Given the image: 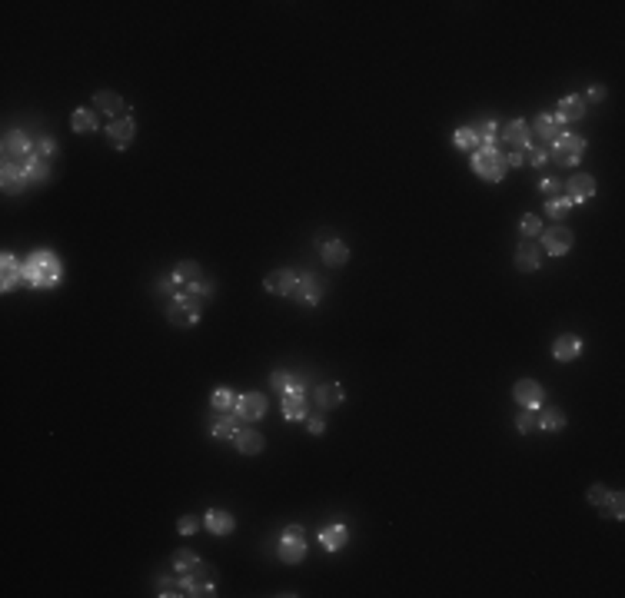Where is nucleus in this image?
I'll return each instance as SVG.
<instances>
[{"label":"nucleus","instance_id":"obj_3","mask_svg":"<svg viewBox=\"0 0 625 598\" xmlns=\"http://www.w3.org/2000/svg\"><path fill=\"white\" fill-rule=\"evenodd\" d=\"M203 299L200 296H193V293H183L177 296V299H170V306H166V319H170V326H180V329H190V326H196V319H200V313H203Z\"/></svg>","mask_w":625,"mask_h":598},{"label":"nucleus","instance_id":"obj_28","mask_svg":"<svg viewBox=\"0 0 625 598\" xmlns=\"http://www.w3.org/2000/svg\"><path fill=\"white\" fill-rule=\"evenodd\" d=\"M346 538H349L346 525H326V529L319 532V542H323L326 552H340V548L346 545Z\"/></svg>","mask_w":625,"mask_h":598},{"label":"nucleus","instance_id":"obj_33","mask_svg":"<svg viewBox=\"0 0 625 598\" xmlns=\"http://www.w3.org/2000/svg\"><path fill=\"white\" fill-rule=\"evenodd\" d=\"M20 166L27 170V177L34 179V183H43V179L51 177V163H47V160H40V156H34V153H30Z\"/></svg>","mask_w":625,"mask_h":598},{"label":"nucleus","instance_id":"obj_16","mask_svg":"<svg viewBox=\"0 0 625 598\" xmlns=\"http://www.w3.org/2000/svg\"><path fill=\"white\" fill-rule=\"evenodd\" d=\"M93 107H97L100 114L114 116V120H120V116H123V110H127L123 97H120V93H114V90H100V93L93 97Z\"/></svg>","mask_w":625,"mask_h":598},{"label":"nucleus","instance_id":"obj_45","mask_svg":"<svg viewBox=\"0 0 625 598\" xmlns=\"http://www.w3.org/2000/svg\"><path fill=\"white\" fill-rule=\"evenodd\" d=\"M605 505H609V515H612V519H625V496L622 492H609V502H605Z\"/></svg>","mask_w":625,"mask_h":598},{"label":"nucleus","instance_id":"obj_9","mask_svg":"<svg viewBox=\"0 0 625 598\" xmlns=\"http://www.w3.org/2000/svg\"><path fill=\"white\" fill-rule=\"evenodd\" d=\"M512 395H516V402L523 409H539L546 402V389H542L536 379H519L512 386Z\"/></svg>","mask_w":625,"mask_h":598},{"label":"nucleus","instance_id":"obj_8","mask_svg":"<svg viewBox=\"0 0 625 598\" xmlns=\"http://www.w3.org/2000/svg\"><path fill=\"white\" fill-rule=\"evenodd\" d=\"M572 243H575V236L569 226L542 229V246H546V253H552V256H565L572 250Z\"/></svg>","mask_w":625,"mask_h":598},{"label":"nucleus","instance_id":"obj_24","mask_svg":"<svg viewBox=\"0 0 625 598\" xmlns=\"http://www.w3.org/2000/svg\"><path fill=\"white\" fill-rule=\"evenodd\" d=\"M97 127H100V116H97V110H90V107H80V110H74V116H70V130H74V133H93Z\"/></svg>","mask_w":625,"mask_h":598},{"label":"nucleus","instance_id":"obj_26","mask_svg":"<svg viewBox=\"0 0 625 598\" xmlns=\"http://www.w3.org/2000/svg\"><path fill=\"white\" fill-rule=\"evenodd\" d=\"M323 263H326V266H346V263H349V246H346L343 240H332V243H326V246H323Z\"/></svg>","mask_w":625,"mask_h":598},{"label":"nucleus","instance_id":"obj_50","mask_svg":"<svg viewBox=\"0 0 625 598\" xmlns=\"http://www.w3.org/2000/svg\"><path fill=\"white\" fill-rule=\"evenodd\" d=\"M589 100L602 103V100H605V87H602V83H592V87H589Z\"/></svg>","mask_w":625,"mask_h":598},{"label":"nucleus","instance_id":"obj_47","mask_svg":"<svg viewBox=\"0 0 625 598\" xmlns=\"http://www.w3.org/2000/svg\"><path fill=\"white\" fill-rule=\"evenodd\" d=\"M156 290H160L163 296H170V299H177V296H180V283L173 280V276H166V280L156 283Z\"/></svg>","mask_w":625,"mask_h":598},{"label":"nucleus","instance_id":"obj_25","mask_svg":"<svg viewBox=\"0 0 625 598\" xmlns=\"http://www.w3.org/2000/svg\"><path fill=\"white\" fill-rule=\"evenodd\" d=\"M539 429H546V433H562L565 429V412L559 406H539Z\"/></svg>","mask_w":625,"mask_h":598},{"label":"nucleus","instance_id":"obj_35","mask_svg":"<svg viewBox=\"0 0 625 598\" xmlns=\"http://www.w3.org/2000/svg\"><path fill=\"white\" fill-rule=\"evenodd\" d=\"M24 276V266H17L13 253H4V290H13V283Z\"/></svg>","mask_w":625,"mask_h":598},{"label":"nucleus","instance_id":"obj_7","mask_svg":"<svg viewBox=\"0 0 625 598\" xmlns=\"http://www.w3.org/2000/svg\"><path fill=\"white\" fill-rule=\"evenodd\" d=\"M233 412H236V419H243V422H256L267 416V399L260 393H243V395H236Z\"/></svg>","mask_w":625,"mask_h":598},{"label":"nucleus","instance_id":"obj_27","mask_svg":"<svg viewBox=\"0 0 625 598\" xmlns=\"http://www.w3.org/2000/svg\"><path fill=\"white\" fill-rule=\"evenodd\" d=\"M236 449H240L243 456H256V452L267 449V439H263L260 433H253V429H240V435H236Z\"/></svg>","mask_w":625,"mask_h":598},{"label":"nucleus","instance_id":"obj_34","mask_svg":"<svg viewBox=\"0 0 625 598\" xmlns=\"http://www.w3.org/2000/svg\"><path fill=\"white\" fill-rule=\"evenodd\" d=\"M213 435H217V439H236V435H240V422L233 419V416H220V419L213 422Z\"/></svg>","mask_w":625,"mask_h":598},{"label":"nucleus","instance_id":"obj_13","mask_svg":"<svg viewBox=\"0 0 625 598\" xmlns=\"http://www.w3.org/2000/svg\"><path fill=\"white\" fill-rule=\"evenodd\" d=\"M502 140L509 143L512 150L525 153V147L532 143V127H529L525 120H509V123L502 127Z\"/></svg>","mask_w":625,"mask_h":598},{"label":"nucleus","instance_id":"obj_38","mask_svg":"<svg viewBox=\"0 0 625 598\" xmlns=\"http://www.w3.org/2000/svg\"><path fill=\"white\" fill-rule=\"evenodd\" d=\"M572 200L569 196H552V200H546V217H552V219H562L569 210H572Z\"/></svg>","mask_w":625,"mask_h":598},{"label":"nucleus","instance_id":"obj_21","mask_svg":"<svg viewBox=\"0 0 625 598\" xmlns=\"http://www.w3.org/2000/svg\"><path fill=\"white\" fill-rule=\"evenodd\" d=\"M469 130H472V137L479 140V147H496V140H499V123L492 120V116H483V120H476Z\"/></svg>","mask_w":625,"mask_h":598},{"label":"nucleus","instance_id":"obj_12","mask_svg":"<svg viewBox=\"0 0 625 598\" xmlns=\"http://www.w3.org/2000/svg\"><path fill=\"white\" fill-rule=\"evenodd\" d=\"M0 183H4V193L17 196V193H24L34 179L27 177V170L20 163H4V170H0Z\"/></svg>","mask_w":625,"mask_h":598},{"label":"nucleus","instance_id":"obj_1","mask_svg":"<svg viewBox=\"0 0 625 598\" xmlns=\"http://www.w3.org/2000/svg\"><path fill=\"white\" fill-rule=\"evenodd\" d=\"M60 280V263H57V256L53 253H34L30 259L24 263V276H20V283H27V286H37V290H47V286H53V283Z\"/></svg>","mask_w":625,"mask_h":598},{"label":"nucleus","instance_id":"obj_4","mask_svg":"<svg viewBox=\"0 0 625 598\" xmlns=\"http://www.w3.org/2000/svg\"><path fill=\"white\" fill-rule=\"evenodd\" d=\"M586 156V140L582 137H572V133H562L559 140L552 143V160L562 166H579V160Z\"/></svg>","mask_w":625,"mask_h":598},{"label":"nucleus","instance_id":"obj_22","mask_svg":"<svg viewBox=\"0 0 625 598\" xmlns=\"http://www.w3.org/2000/svg\"><path fill=\"white\" fill-rule=\"evenodd\" d=\"M532 130L539 133V140H546V143H556L562 137V123L556 120V114H539Z\"/></svg>","mask_w":625,"mask_h":598},{"label":"nucleus","instance_id":"obj_31","mask_svg":"<svg viewBox=\"0 0 625 598\" xmlns=\"http://www.w3.org/2000/svg\"><path fill=\"white\" fill-rule=\"evenodd\" d=\"M200 273H203V266H200L196 259H183V263H177V266H173V273H170V276H173L177 283H187V286H190V283L200 280Z\"/></svg>","mask_w":625,"mask_h":598},{"label":"nucleus","instance_id":"obj_23","mask_svg":"<svg viewBox=\"0 0 625 598\" xmlns=\"http://www.w3.org/2000/svg\"><path fill=\"white\" fill-rule=\"evenodd\" d=\"M589 196H596V179L589 177V173H575V177L569 179V200H572V203H582Z\"/></svg>","mask_w":625,"mask_h":598},{"label":"nucleus","instance_id":"obj_19","mask_svg":"<svg viewBox=\"0 0 625 598\" xmlns=\"http://www.w3.org/2000/svg\"><path fill=\"white\" fill-rule=\"evenodd\" d=\"M343 399H346V393L340 382H319L316 386V406L336 409V406H343Z\"/></svg>","mask_w":625,"mask_h":598},{"label":"nucleus","instance_id":"obj_30","mask_svg":"<svg viewBox=\"0 0 625 598\" xmlns=\"http://www.w3.org/2000/svg\"><path fill=\"white\" fill-rule=\"evenodd\" d=\"M303 555H307V538H280V559L286 565L303 562Z\"/></svg>","mask_w":625,"mask_h":598},{"label":"nucleus","instance_id":"obj_17","mask_svg":"<svg viewBox=\"0 0 625 598\" xmlns=\"http://www.w3.org/2000/svg\"><path fill=\"white\" fill-rule=\"evenodd\" d=\"M203 525H206V532H213V535H230L233 529H236V519H233V512H227V509H210Z\"/></svg>","mask_w":625,"mask_h":598},{"label":"nucleus","instance_id":"obj_36","mask_svg":"<svg viewBox=\"0 0 625 598\" xmlns=\"http://www.w3.org/2000/svg\"><path fill=\"white\" fill-rule=\"evenodd\" d=\"M269 382H273V389H280V393H286V389H296V386H307V382L300 379V376H293V372H286V369H276L273 376H269Z\"/></svg>","mask_w":625,"mask_h":598},{"label":"nucleus","instance_id":"obj_20","mask_svg":"<svg viewBox=\"0 0 625 598\" xmlns=\"http://www.w3.org/2000/svg\"><path fill=\"white\" fill-rule=\"evenodd\" d=\"M582 116H586V103L579 100V97H562L559 107H556V120L559 123H575Z\"/></svg>","mask_w":625,"mask_h":598},{"label":"nucleus","instance_id":"obj_39","mask_svg":"<svg viewBox=\"0 0 625 598\" xmlns=\"http://www.w3.org/2000/svg\"><path fill=\"white\" fill-rule=\"evenodd\" d=\"M34 156H40V160L51 163L53 156H57V140H53V137H40V140H34Z\"/></svg>","mask_w":625,"mask_h":598},{"label":"nucleus","instance_id":"obj_42","mask_svg":"<svg viewBox=\"0 0 625 598\" xmlns=\"http://www.w3.org/2000/svg\"><path fill=\"white\" fill-rule=\"evenodd\" d=\"M519 229H523L525 240H532V236H542V219L532 217V213H525L523 223H519Z\"/></svg>","mask_w":625,"mask_h":598},{"label":"nucleus","instance_id":"obj_37","mask_svg":"<svg viewBox=\"0 0 625 598\" xmlns=\"http://www.w3.org/2000/svg\"><path fill=\"white\" fill-rule=\"evenodd\" d=\"M156 595H163V598H177V595H187V582H183V575L180 578H160L156 582Z\"/></svg>","mask_w":625,"mask_h":598},{"label":"nucleus","instance_id":"obj_10","mask_svg":"<svg viewBox=\"0 0 625 598\" xmlns=\"http://www.w3.org/2000/svg\"><path fill=\"white\" fill-rule=\"evenodd\" d=\"M137 137V123L130 120V116H120V120H110V127H107V140L114 150H127L130 143Z\"/></svg>","mask_w":625,"mask_h":598},{"label":"nucleus","instance_id":"obj_51","mask_svg":"<svg viewBox=\"0 0 625 598\" xmlns=\"http://www.w3.org/2000/svg\"><path fill=\"white\" fill-rule=\"evenodd\" d=\"M542 193H546L549 200H552V196L559 193V179H542Z\"/></svg>","mask_w":625,"mask_h":598},{"label":"nucleus","instance_id":"obj_49","mask_svg":"<svg viewBox=\"0 0 625 598\" xmlns=\"http://www.w3.org/2000/svg\"><path fill=\"white\" fill-rule=\"evenodd\" d=\"M280 538H307V529L303 525H286Z\"/></svg>","mask_w":625,"mask_h":598},{"label":"nucleus","instance_id":"obj_52","mask_svg":"<svg viewBox=\"0 0 625 598\" xmlns=\"http://www.w3.org/2000/svg\"><path fill=\"white\" fill-rule=\"evenodd\" d=\"M309 433H313V435H323V433H326V422L319 419V416H316V419H309Z\"/></svg>","mask_w":625,"mask_h":598},{"label":"nucleus","instance_id":"obj_46","mask_svg":"<svg viewBox=\"0 0 625 598\" xmlns=\"http://www.w3.org/2000/svg\"><path fill=\"white\" fill-rule=\"evenodd\" d=\"M589 502H592V505H599V509H605V502H609V489H605L602 482H596L592 489H589Z\"/></svg>","mask_w":625,"mask_h":598},{"label":"nucleus","instance_id":"obj_44","mask_svg":"<svg viewBox=\"0 0 625 598\" xmlns=\"http://www.w3.org/2000/svg\"><path fill=\"white\" fill-rule=\"evenodd\" d=\"M456 147H459V150H479V140H476V137H472V130L469 127H462V130H456Z\"/></svg>","mask_w":625,"mask_h":598},{"label":"nucleus","instance_id":"obj_40","mask_svg":"<svg viewBox=\"0 0 625 598\" xmlns=\"http://www.w3.org/2000/svg\"><path fill=\"white\" fill-rule=\"evenodd\" d=\"M210 402H213V409H217V412H230V409L236 406V395H233L230 389H217Z\"/></svg>","mask_w":625,"mask_h":598},{"label":"nucleus","instance_id":"obj_29","mask_svg":"<svg viewBox=\"0 0 625 598\" xmlns=\"http://www.w3.org/2000/svg\"><path fill=\"white\" fill-rule=\"evenodd\" d=\"M525 163L529 166H546L549 160H552V143H546V140H532L529 147H525Z\"/></svg>","mask_w":625,"mask_h":598},{"label":"nucleus","instance_id":"obj_18","mask_svg":"<svg viewBox=\"0 0 625 598\" xmlns=\"http://www.w3.org/2000/svg\"><path fill=\"white\" fill-rule=\"evenodd\" d=\"M539 266H542V250L525 240L523 246L516 250V269H519V273H536Z\"/></svg>","mask_w":625,"mask_h":598},{"label":"nucleus","instance_id":"obj_11","mask_svg":"<svg viewBox=\"0 0 625 598\" xmlns=\"http://www.w3.org/2000/svg\"><path fill=\"white\" fill-rule=\"evenodd\" d=\"M296 283H300V273H296V269H273L263 286H267V293L293 296L296 293Z\"/></svg>","mask_w":625,"mask_h":598},{"label":"nucleus","instance_id":"obj_32","mask_svg":"<svg viewBox=\"0 0 625 598\" xmlns=\"http://www.w3.org/2000/svg\"><path fill=\"white\" fill-rule=\"evenodd\" d=\"M196 562H200V555H196L193 548H177V552H173V559H170V565L177 569V575H187V572L196 569Z\"/></svg>","mask_w":625,"mask_h":598},{"label":"nucleus","instance_id":"obj_48","mask_svg":"<svg viewBox=\"0 0 625 598\" xmlns=\"http://www.w3.org/2000/svg\"><path fill=\"white\" fill-rule=\"evenodd\" d=\"M177 529H180V535H193L196 529H200V519H196V515H183V519L177 522Z\"/></svg>","mask_w":625,"mask_h":598},{"label":"nucleus","instance_id":"obj_43","mask_svg":"<svg viewBox=\"0 0 625 598\" xmlns=\"http://www.w3.org/2000/svg\"><path fill=\"white\" fill-rule=\"evenodd\" d=\"M516 426H519V433H532V429H539V412L536 409H523L519 419H516Z\"/></svg>","mask_w":625,"mask_h":598},{"label":"nucleus","instance_id":"obj_2","mask_svg":"<svg viewBox=\"0 0 625 598\" xmlns=\"http://www.w3.org/2000/svg\"><path fill=\"white\" fill-rule=\"evenodd\" d=\"M472 173L483 177L485 183H499V179L509 173L506 153L499 150V147H479V150L472 153Z\"/></svg>","mask_w":625,"mask_h":598},{"label":"nucleus","instance_id":"obj_41","mask_svg":"<svg viewBox=\"0 0 625 598\" xmlns=\"http://www.w3.org/2000/svg\"><path fill=\"white\" fill-rule=\"evenodd\" d=\"M187 578H193V582H217V569L206 565V562H196V569L187 572Z\"/></svg>","mask_w":625,"mask_h":598},{"label":"nucleus","instance_id":"obj_5","mask_svg":"<svg viewBox=\"0 0 625 598\" xmlns=\"http://www.w3.org/2000/svg\"><path fill=\"white\" fill-rule=\"evenodd\" d=\"M30 153H34V140L27 137L24 130H11V133L4 137V156H7V163H24Z\"/></svg>","mask_w":625,"mask_h":598},{"label":"nucleus","instance_id":"obj_6","mask_svg":"<svg viewBox=\"0 0 625 598\" xmlns=\"http://www.w3.org/2000/svg\"><path fill=\"white\" fill-rule=\"evenodd\" d=\"M283 419H290V422H300V419H307V412H309V402H307V386H296V389H286L283 393Z\"/></svg>","mask_w":625,"mask_h":598},{"label":"nucleus","instance_id":"obj_14","mask_svg":"<svg viewBox=\"0 0 625 598\" xmlns=\"http://www.w3.org/2000/svg\"><path fill=\"white\" fill-rule=\"evenodd\" d=\"M296 299L303 306H316L323 299V283L313 276V273H300V283H296Z\"/></svg>","mask_w":625,"mask_h":598},{"label":"nucleus","instance_id":"obj_15","mask_svg":"<svg viewBox=\"0 0 625 598\" xmlns=\"http://www.w3.org/2000/svg\"><path fill=\"white\" fill-rule=\"evenodd\" d=\"M552 356L559 359V362H572V359H579L582 356V339L572 336V332H562L559 339H556V346H552Z\"/></svg>","mask_w":625,"mask_h":598}]
</instances>
